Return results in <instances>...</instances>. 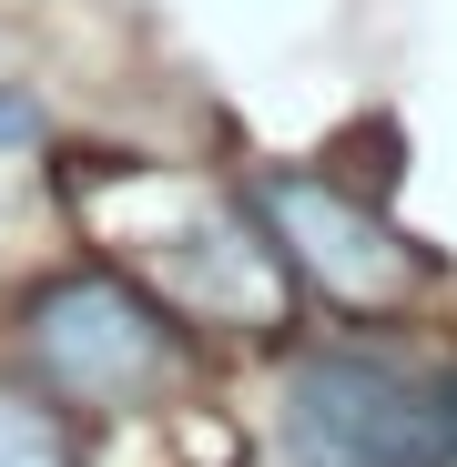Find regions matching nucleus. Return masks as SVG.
I'll return each mask as SVG.
<instances>
[{
  "instance_id": "f03ea898",
  "label": "nucleus",
  "mask_w": 457,
  "mask_h": 467,
  "mask_svg": "<svg viewBox=\"0 0 457 467\" xmlns=\"http://www.w3.org/2000/svg\"><path fill=\"white\" fill-rule=\"evenodd\" d=\"M285 447L295 467H457L437 386H417L397 356L326 346L285 366Z\"/></svg>"
},
{
  "instance_id": "39448f33",
  "label": "nucleus",
  "mask_w": 457,
  "mask_h": 467,
  "mask_svg": "<svg viewBox=\"0 0 457 467\" xmlns=\"http://www.w3.org/2000/svg\"><path fill=\"white\" fill-rule=\"evenodd\" d=\"M437 417H447V457H457V376L437 386Z\"/></svg>"
},
{
  "instance_id": "7ed1b4c3",
  "label": "nucleus",
  "mask_w": 457,
  "mask_h": 467,
  "mask_svg": "<svg viewBox=\"0 0 457 467\" xmlns=\"http://www.w3.org/2000/svg\"><path fill=\"white\" fill-rule=\"evenodd\" d=\"M254 203H265V223H275L285 275H305L316 295L356 305V316H387V305H407V295L437 275L427 244H407V234L376 213V203L336 193L326 173H265Z\"/></svg>"
},
{
  "instance_id": "20e7f679",
  "label": "nucleus",
  "mask_w": 457,
  "mask_h": 467,
  "mask_svg": "<svg viewBox=\"0 0 457 467\" xmlns=\"http://www.w3.org/2000/svg\"><path fill=\"white\" fill-rule=\"evenodd\" d=\"M0 467H82L71 457V427L41 397H21V386H0Z\"/></svg>"
},
{
  "instance_id": "f257e3e1",
  "label": "nucleus",
  "mask_w": 457,
  "mask_h": 467,
  "mask_svg": "<svg viewBox=\"0 0 457 467\" xmlns=\"http://www.w3.org/2000/svg\"><path fill=\"white\" fill-rule=\"evenodd\" d=\"M21 356L61 407H152L183 376V326L112 265H71L21 305Z\"/></svg>"
}]
</instances>
